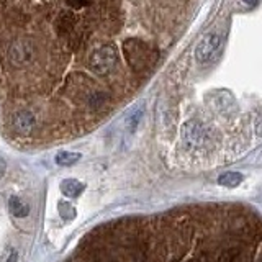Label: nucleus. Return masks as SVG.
I'll return each instance as SVG.
<instances>
[{
  "instance_id": "1",
  "label": "nucleus",
  "mask_w": 262,
  "mask_h": 262,
  "mask_svg": "<svg viewBox=\"0 0 262 262\" xmlns=\"http://www.w3.org/2000/svg\"><path fill=\"white\" fill-rule=\"evenodd\" d=\"M221 44V36L218 33H208L202 40L198 41L197 48H195V59L198 64H207L208 61L213 59Z\"/></svg>"
},
{
  "instance_id": "2",
  "label": "nucleus",
  "mask_w": 262,
  "mask_h": 262,
  "mask_svg": "<svg viewBox=\"0 0 262 262\" xmlns=\"http://www.w3.org/2000/svg\"><path fill=\"white\" fill-rule=\"evenodd\" d=\"M12 126L18 135H23V136L31 135L36 126V115L28 108H21L18 111H15L12 116Z\"/></svg>"
},
{
  "instance_id": "3",
  "label": "nucleus",
  "mask_w": 262,
  "mask_h": 262,
  "mask_svg": "<svg viewBox=\"0 0 262 262\" xmlns=\"http://www.w3.org/2000/svg\"><path fill=\"white\" fill-rule=\"evenodd\" d=\"M61 192H63L66 197L76 198L84 192V183L76 179H66L61 182Z\"/></svg>"
},
{
  "instance_id": "4",
  "label": "nucleus",
  "mask_w": 262,
  "mask_h": 262,
  "mask_svg": "<svg viewBox=\"0 0 262 262\" xmlns=\"http://www.w3.org/2000/svg\"><path fill=\"white\" fill-rule=\"evenodd\" d=\"M8 208L15 216H18V218H23V216H26L28 213H30V207H28V205L20 197L10 198L8 200Z\"/></svg>"
},
{
  "instance_id": "5",
  "label": "nucleus",
  "mask_w": 262,
  "mask_h": 262,
  "mask_svg": "<svg viewBox=\"0 0 262 262\" xmlns=\"http://www.w3.org/2000/svg\"><path fill=\"white\" fill-rule=\"evenodd\" d=\"M82 158L81 153H72V151H61L56 154V164L59 166H72Z\"/></svg>"
},
{
  "instance_id": "6",
  "label": "nucleus",
  "mask_w": 262,
  "mask_h": 262,
  "mask_svg": "<svg viewBox=\"0 0 262 262\" xmlns=\"http://www.w3.org/2000/svg\"><path fill=\"white\" fill-rule=\"evenodd\" d=\"M141 115H143V110H136L135 113H133L130 116V120H128V126H130V130L131 131H135L136 130V126L139 123V120H141Z\"/></svg>"
},
{
  "instance_id": "7",
  "label": "nucleus",
  "mask_w": 262,
  "mask_h": 262,
  "mask_svg": "<svg viewBox=\"0 0 262 262\" xmlns=\"http://www.w3.org/2000/svg\"><path fill=\"white\" fill-rule=\"evenodd\" d=\"M59 210H61V213H63L64 218H72V216H76V210H74V207H71L69 203H61Z\"/></svg>"
},
{
  "instance_id": "8",
  "label": "nucleus",
  "mask_w": 262,
  "mask_h": 262,
  "mask_svg": "<svg viewBox=\"0 0 262 262\" xmlns=\"http://www.w3.org/2000/svg\"><path fill=\"white\" fill-rule=\"evenodd\" d=\"M5 262H18V253H16V251H10Z\"/></svg>"
},
{
  "instance_id": "9",
  "label": "nucleus",
  "mask_w": 262,
  "mask_h": 262,
  "mask_svg": "<svg viewBox=\"0 0 262 262\" xmlns=\"http://www.w3.org/2000/svg\"><path fill=\"white\" fill-rule=\"evenodd\" d=\"M5 171H7V164H5L3 159H0V177H3Z\"/></svg>"
},
{
  "instance_id": "10",
  "label": "nucleus",
  "mask_w": 262,
  "mask_h": 262,
  "mask_svg": "<svg viewBox=\"0 0 262 262\" xmlns=\"http://www.w3.org/2000/svg\"><path fill=\"white\" fill-rule=\"evenodd\" d=\"M244 3H248V5H254L256 2H258V0H243Z\"/></svg>"
}]
</instances>
